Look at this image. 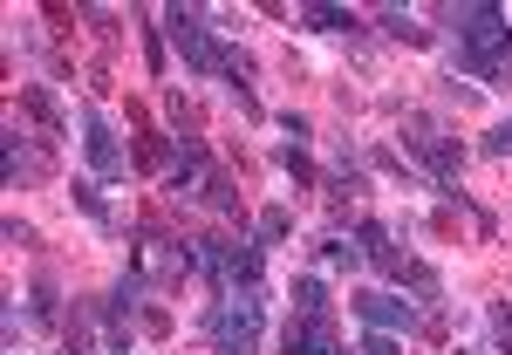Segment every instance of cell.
Here are the masks:
<instances>
[{"label": "cell", "instance_id": "obj_10", "mask_svg": "<svg viewBox=\"0 0 512 355\" xmlns=\"http://www.w3.org/2000/svg\"><path fill=\"white\" fill-rule=\"evenodd\" d=\"M301 21H308L315 35H362V21H355L349 7H328V0H315V7H301Z\"/></svg>", "mask_w": 512, "mask_h": 355}, {"label": "cell", "instance_id": "obj_22", "mask_svg": "<svg viewBox=\"0 0 512 355\" xmlns=\"http://www.w3.org/2000/svg\"><path fill=\"white\" fill-rule=\"evenodd\" d=\"M82 21H89L103 41H117V14H110V7H82Z\"/></svg>", "mask_w": 512, "mask_h": 355}, {"label": "cell", "instance_id": "obj_17", "mask_svg": "<svg viewBox=\"0 0 512 355\" xmlns=\"http://www.w3.org/2000/svg\"><path fill=\"white\" fill-rule=\"evenodd\" d=\"M396 280H403V287H417L424 301H437V294H444V280H437V267H424V260H403V267H396Z\"/></svg>", "mask_w": 512, "mask_h": 355}, {"label": "cell", "instance_id": "obj_25", "mask_svg": "<svg viewBox=\"0 0 512 355\" xmlns=\"http://www.w3.org/2000/svg\"><path fill=\"white\" fill-rule=\"evenodd\" d=\"M444 96H451V103H458V110H472V103H478V89H472V82H458V76L444 82Z\"/></svg>", "mask_w": 512, "mask_h": 355}, {"label": "cell", "instance_id": "obj_8", "mask_svg": "<svg viewBox=\"0 0 512 355\" xmlns=\"http://www.w3.org/2000/svg\"><path fill=\"white\" fill-rule=\"evenodd\" d=\"M280 349L287 355H349L342 342H335V315H287Z\"/></svg>", "mask_w": 512, "mask_h": 355}, {"label": "cell", "instance_id": "obj_4", "mask_svg": "<svg viewBox=\"0 0 512 355\" xmlns=\"http://www.w3.org/2000/svg\"><path fill=\"white\" fill-rule=\"evenodd\" d=\"M403 151L437 178V192H444V185H458V171H465V144H458L431 110H410V117H403Z\"/></svg>", "mask_w": 512, "mask_h": 355}, {"label": "cell", "instance_id": "obj_24", "mask_svg": "<svg viewBox=\"0 0 512 355\" xmlns=\"http://www.w3.org/2000/svg\"><path fill=\"white\" fill-rule=\"evenodd\" d=\"M362 355H403V349H396V335H383V328H369V335H362Z\"/></svg>", "mask_w": 512, "mask_h": 355}, {"label": "cell", "instance_id": "obj_21", "mask_svg": "<svg viewBox=\"0 0 512 355\" xmlns=\"http://www.w3.org/2000/svg\"><path fill=\"white\" fill-rule=\"evenodd\" d=\"M478 151H485V158H512V117H506V123H492Z\"/></svg>", "mask_w": 512, "mask_h": 355}, {"label": "cell", "instance_id": "obj_19", "mask_svg": "<svg viewBox=\"0 0 512 355\" xmlns=\"http://www.w3.org/2000/svg\"><path fill=\"white\" fill-rule=\"evenodd\" d=\"M280 171H287L294 185H315V158H308L301 144H280Z\"/></svg>", "mask_w": 512, "mask_h": 355}, {"label": "cell", "instance_id": "obj_1", "mask_svg": "<svg viewBox=\"0 0 512 355\" xmlns=\"http://www.w3.org/2000/svg\"><path fill=\"white\" fill-rule=\"evenodd\" d=\"M444 21L458 28V55H451V76H472L506 89L512 82V28L492 0H472V7H444Z\"/></svg>", "mask_w": 512, "mask_h": 355}, {"label": "cell", "instance_id": "obj_20", "mask_svg": "<svg viewBox=\"0 0 512 355\" xmlns=\"http://www.w3.org/2000/svg\"><path fill=\"white\" fill-rule=\"evenodd\" d=\"M321 267H362V246H349V239H321Z\"/></svg>", "mask_w": 512, "mask_h": 355}, {"label": "cell", "instance_id": "obj_3", "mask_svg": "<svg viewBox=\"0 0 512 355\" xmlns=\"http://www.w3.org/2000/svg\"><path fill=\"white\" fill-rule=\"evenodd\" d=\"M171 205H205V212H226V219L239 212L233 178L212 164V151H205V144H185V158L171 164Z\"/></svg>", "mask_w": 512, "mask_h": 355}, {"label": "cell", "instance_id": "obj_7", "mask_svg": "<svg viewBox=\"0 0 512 355\" xmlns=\"http://www.w3.org/2000/svg\"><path fill=\"white\" fill-rule=\"evenodd\" d=\"M349 308L369 321V328H383V335H396V328H403V335H424V328H431V321L417 315L410 301H396V294H349Z\"/></svg>", "mask_w": 512, "mask_h": 355}, {"label": "cell", "instance_id": "obj_26", "mask_svg": "<svg viewBox=\"0 0 512 355\" xmlns=\"http://www.w3.org/2000/svg\"><path fill=\"white\" fill-rule=\"evenodd\" d=\"M7 246H35V226L28 219H7Z\"/></svg>", "mask_w": 512, "mask_h": 355}, {"label": "cell", "instance_id": "obj_5", "mask_svg": "<svg viewBox=\"0 0 512 355\" xmlns=\"http://www.w3.org/2000/svg\"><path fill=\"white\" fill-rule=\"evenodd\" d=\"M164 28H171V48L185 55V69H192V76H226V55H233V48L212 35V21H205L198 7H171V14H164Z\"/></svg>", "mask_w": 512, "mask_h": 355}, {"label": "cell", "instance_id": "obj_6", "mask_svg": "<svg viewBox=\"0 0 512 355\" xmlns=\"http://www.w3.org/2000/svg\"><path fill=\"white\" fill-rule=\"evenodd\" d=\"M82 158L96 171V185H117L123 171H130V158H123V144H117V123L103 117V110H82Z\"/></svg>", "mask_w": 512, "mask_h": 355}, {"label": "cell", "instance_id": "obj_11", "mask_svg": "<svg viewBox=\"0 0 512 355\" xmlns=\"http://www.w3.org/2000/svg\"><path fill=\"white\" fill-rule=\"evenodd\" d=\"M287 301H294V315H335V301H328V280L321 274H301L287 287Z\"/></svg>", "mask_w": 512, "mask_h": 355}, {"label": "cell", "instance_id": "obj_18", "mask_svg": "<svg viewBox=\"0 0 512 355\" xmlns=\"http://www.w3.org/2000/svg\"><path fill=\"white\" fill-rule=\"evenodd\" d=\"M76 205L96 219V226H117V219H110V205H103V185H96V178H76Z\"/></svg>", "mask_w": 512, "mask_h": 355}, {"label": "cell", "instance_id": "obj_14", "mask_svg": "<svg viewBox=\"0 0 512 355\" xmlns=\"http://www.w3.org/2000/svg\"><path fill=\"white\" fill-rule=\"evenodd\" d=\"M137 164H144V171H164V164H171V137H158L144 117H137Z\"/></svg>", "mask_w": 512, "mask_h": 355}, {"label": "cell", "instance_id": "obj_23", "mask_svg": "<svg viewBox=\"0 0 512 355\" xmlns=\"http://www.w3.org/2000/svg\"><path fill=\"white\" fill-rule=\"evenodd\" d=\"M144 62H151V76H164V35L158 28H144Z\"/></svg>", "mask_w": 512, "mask_h": 355}, {"label": "cell", "instance_id": "obj_15", "mask_svg": "<svg viewBox=\"0 0 512 355\" xmlns=\"http://www.w3.org/2000/svg\"><path fill=\"white\" fill-rule=\"evenodd\" d=\"M55 315H62V308H55V280L35 274V287H28V321H35V328H55Z\"/></svg>", "mask_w": 512, "mask_h": 355}, {"label": "cell", "instance_id": "obj_16", "mask_svg": "<svg viewBox=\"0 0 512 355\" xmlns=\"http://www.w3.org/2000/svg\"><path fill=\"white\" fill-rule=\"evenodd\" d=\"M287 233H294V212H287V205H267V212H260V226H253L260 246H280Z\"/></svg>", "mask_w": 512, "mask_h": 355}, {"label": "cell", "instance_id": "obj_13", "mask_svg": "<svg viewBox=\"0 0 512 355\" xmlns=\"http://www.w3.org/2000/svg\"><path fill=\"white\" fill-rule=\"evenodd\" d=\"M21 110H28V117H35L48 137H62V130H69V123H62V110H55V96H48L41 82H28V89H21Z\"/></svg>", "mask_w": 512, "mask_h": 355}, {"label": "cell", "instance_id": "obj_12", "mask_svg": "<svg viewBox=\"0 0 512 355\" xmlns=\"http://www.w3.org/2000/svg\"><path fill=\"white\" fill-rule=\"evenodd\" d=\"M376 21H383V35L390 41H403V48H431V28H417V14H403V7H383V14H376Z\"/></svg>", "mask_w": 512, "mask_h": 355}, {"label": "cell", "instance_id": "obj_9", "mask_svg": "<svg viewBox=\"0 0 512 355\" xmlns=\"http://www.w3.org/2000/svg\"><path fill=\"white\" fill-rule=\"evenodd\" d=\"M355 246H362V260H369V267H383V274L396 280L403 253L390 246V226H383V219H362V226H355Z\"/></svg>", "mask_w": 512, "mask_h": 355}, {"label": "cell", "instance_id": "obj_2", "mask_svg": "<svg viewBox=\"0 0 512 355\" xmlns=\"http://www.w3.org/2000/svg\"><path fill=\"white\" fill-rule=\"evenodd\" d=\"M198 328L219 355H260V335H267V315H260V294H212L198 308Z\"/></svg>", "mask_w": 512, "mask_h": 355}]
</instances>
